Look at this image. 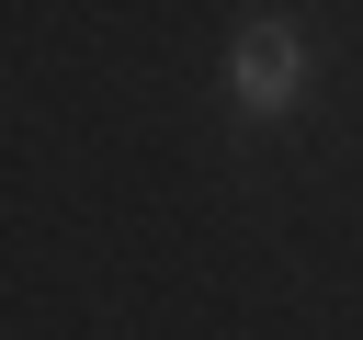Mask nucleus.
Here are the masks:
<instances>
[{"label": "nucleus", "instance_id": "1", "mask_svg": "<svg viewBox=\"0 0 363 340\" xmlns=\"http://www.w3.org/2000/svg\"><path fill=\"white\" fill-rule=\"evenodd\" d=\"M227 91H238V113L250 125H272V113H295V91H306V45H295V23H238V45H227Z\"/></svg>", "mask_w": 363, "mask_h": 340}]
</instances>
